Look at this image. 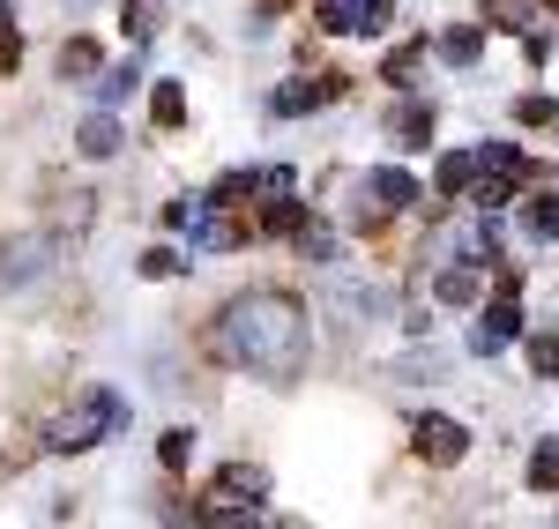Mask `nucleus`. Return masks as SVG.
Segmentation results:
<instances>
[{
    "instance_id": "obj_1",
    "label": "nucleus",
    "mask_w": 559,
    "mask_h": 529,
    "mask_svg": "<svg viewBox=\"0 0 559 529\" xmlns=\"http://www.w3.org/2000/svg\"><path fill=\"white\" fill-rule=\"evenodd\" d=\"M216 344H224L231 365H247V373H261V381H299L306 351H313L306 306H292L284 291H247V299H231Z\"/></svg>"
},
{
    "instance_id": "obj_2",
    "label": "nucleus",
    "mask_w": 559,
    "mask_h": 529,
    "mask_svg": "<svg viewBox=\"0 0 559 529\" xmlns=\"http://www.w3.org/2000/svg\"><path fill=\"white\" fill-rule=\"evenodd\" d=\"M128 425V396L120 388H90V396H75L60 418H52V455H83V447H105L112 433Z\"/></svg>"
},
{
    "instance_id": "obj_3",
    "label": "nucleus",
    "mask_w": 559,
    "mask_h": 529,
    "mask_svg": "<svg viewBox=\"0 0 559 529\" xmlns=\"http://www.w3.org/2000/svg\"><path fill=\"white\" fill-rule=\"evenodd\" d=\"M515 336H522V313H515V299H500V306H485V313L471 321V351H477V358H500L508 344H515Z\"/></svg>"
},
{
    "instance_id": "obj_4",
    "label": "nucleus",
    "mask_w": 559,
    "mask_h": 529,
    "mask_svg": "<svg viewBox=\"0 0 559 529\" xmlns=\"http://www.w3.org/2000/svg\"><path fill=\"white\" fill-rule=\"evenodd\" d=\"M411 447H418L426 462H463V455H471V433H463L455 418H418V433H411Z\"/></svg>"
},
{
    "instance_id": "obj_5",
    "label": "nucleus",
    "mask_w": 559,
    "mask_h": 529,
    "mask_svg": "<svg viewBox=\"0 0 559 529\" xmlns=\"http://www.w3.org/2000/svg\"><path fill=\"white\" fill-rule=\"evenodd\" d=\"M336 75H313V83H284L276 89V97H269V105H276V112H284V120H292V112H313V105H329V97H336Z\"/></svg>"
},
{
    "instance_id": "obj_6",
    "label": "nucleus",
    "mask_w": 559,
    "mask_h": 529,
    "mask_svg": "<svg viewBox=\"0 0 559 529\" xmlns=\"http://www.w3.org/2000/svg\"><path fill=\"white\" fill-rule=\"evenodd\" d=\"M477 291H485V262L440 268V284H432V299H440V306H477Z\"/></svg>"
},
{
    "instance_id": "obj_7",
    "label": "nucleus",
    "mask_w": 559,
    "mask_h": 529,
    "mask_svg": "<svg viewBox=\"0 0 559 529\" xmlns=\"http://www.w3.org/2000/svg\"><path fill=\"white\" fill-rule=\"evenodd\" d=\"M75 149H83V157H112V149H120V120H112V105H97V112L83 120Z\"/></svg>"
},
{
    "instance_id": "obj_8",
    "label": "nucleus",
    "mask_w": 559,
    "mask_h": 529,
    "mask_svg": "<svg viewBox=\"0 0 559 529\" xmlns=\"http://www.w3.org/2000/svg\"><path fill=\"white\" fill-rule=\"evenodd\" d=\"M477 172H485V165H477V149H448V157H440V172H432V187H440V194L455 202V194H463Z\"/></svg>"
},
{
    "instance_id": "obj_9",
    "label": "nucleus",
    "mask_w": 559,
    "mask_h": 529,
    "mask_svg": "<svg viewBox=\"0 0 559 529\" xmlns=\"http://www.w3.org/2000/svg\"><path fill=\"white\" fill-rule=\"evenodd\" d=\"M366 187L381 194V209H411V202H418V179L403 172V165H381V172L366 179Z\"/></svg>"
},
{
    "instance_id": "obj_10",
    "label": "nucleus",
    "mask_w": 559,
    "mask_h": 529,
    "mask_svg": "<svg viewBox=\"0 0 559 529\" xmlns=\"http://www.w3.org/2000/svg\"><path fill=\"white\" fill-rule=\"evenodd\" d=\"M336 306L358 313V321H388V291L381 284H336Z\"/></svg>"
},
{
    "instance_id": "obj_11",
    "label": "nucleus",
    "mask_w": 559,
    "mask_h": 529,
    "mask_svg": "<svg viewBox=\"0 0 559 529\" xmlns=\"http://www.w3.org/2000/svg\"><path fill=\"white\" fill-rule=\"evenodd\" d=\"M45 262V239H15L8 254H0V284H31Z\"/></svg>"
},
{
    "instance_id": "obj_12",
    "label": "nucleus",
    "mask_w": 559,
    "mask_h": 529,
    "mask_svg": "<svg viewBox=\"0 0 559 529\" xmlns=\"http://www.w3.org/2000/svg\"><path fill=\"white\" fill-rule=\"evenodd\" d=\"M321 31H336V38H366V8H358V0H321Z\"/></svg>"
},
{
    "instance_id": "obj_13",
    "label": "nucleus",
    "mask_w": 559,
    "mask_h": 529,
    "mask_svg": "<svg viewBox=\"0 0 559 529\" xmlns=\"http://www.w3.org/2000/svg\"><path fill=\"white\" fill-rule=\"evenodd\" d=\"M120 23H128L134 45H150L157 31H165V8H157V0H128V8H120Z\"/></svg>"
},
{
    "instance_id": "obj_14",
    "label": "nucleus",
    "mask_w": 559,
    "mask_h": 529,
    "mask_svg": "<svg viewBox=\"0 0 559 529\" xmlns=\"http://www.w3.org/2000/svg\"><path fill=\"white\" fill-rule=\"evenodd\" d=\"M134 83H142V68H134V60H120V68H105V75H97V89H90V97H97V105H120V97H134Z\"/></svg>"
},
{
    "instance_id": "obj_15",
    "label": "nucleus",
    "mask_w": 559,
    "mask_h": 529,
    "mask_svg": "<svg viewBox=\"0 0 559 529\" xmlns=\"http://www.w3.org/2000/svg\"><path fill=\"white\" fill-rule=\"evenodd\" d=\"M477 52H485V31H477V23H471V31H448V38H440V60H448V68H471Z\"/></svg>"
},
{
    "instance_id": "obj_16",
    "label": "nucleus",
    "mask_w": 559,
    "mask_h": 529,
    "mask_svg": "<svg viewBox=\"0 0 559 529\" xmlns=\"http://www.w3.org/2000/svg\"><path fill=\"white\" fill-rule=\"evenodd\" d=\"M395 134H403V149H426L432 142V112L426 105H403V112H395Z\"/></svg>"
},
{
    "instance_id": "obj_17",
    "label": "nucleus",
    "mask_w": 559,
    "mask_h": 529,
    "mask_svg": "<svg viewBox=\"0 0 559 529\" xmlns=\"http://www.w3.org/2000/svg\"><path fill=\"white\" fill-rule=\"evenodd\" d=\"M522 231H530V239H559V202L552 194H537V202L522 209Z\"/></svg>"
},
{
    "instance_id": "obj_18",
    "label": "nucleus",
    "mask_w": 559,
    "mask_h": 529,
    "mask_svg": "<svg viewBox=\"0 0 559 529\" xmlns=\"http://www.w3.org/2000/svg\"><path fill=\"white\" fill-rule=\"evenodd\" d=\"M530 485L559 492V441H537V455H530Z\"/></svg>"
},
{
    "instance_id": "obj_19",
    "label": "nucleus",
    "mask_w": 559,
    "mask_h": 529,
    "mask_svg": "<svg viewBox=\"0 0 559 529\" xmlns=\"http://www.w3.org/2000/svg\"><path fill=\"white\" fill-rule=\"evenodd\" d=\"M150 112H157V128H179V120H187V89H179V83H157Z\"/></svg>"
},
{
    "instance_id": "obj_20",
    "label": "nucleus",
    "mask_w": 559,
    "mask_h": 529,
    "mask_svg": "<svg viewBox=\"0 0 559 529\" xmlns=\"http://www.w3.org/2000/svg\"><path fill=\"white\" fill-rule=\"evenodd\" d=\"M202 217H210V194H179V202H165V224H173V231H194Z\"/></svg>"
},
{
    "instance_id": "obj_21",
    "label": "nucleus",
    "mask_w": 559,
    "mask_h": 529,
    "mask_svg": "<svg viewBox=\"0 0 559 529\" xmlns=\"http://www.w3.org/2000/svg\"><path fill=\"white\" fill-rule=\"evenodd\" d=\"M477 165H485V172H530L515 142H477Z\"/></svg>"
},
{
    "instance_id": "obj_22",
    "label": "nucleus",
    "mask_w": 559,
    "mask_h": 529,
    "mask_svg": "<svg viewBox=\"0 0 559 529\" xmlns=\"http://www.w3.org/2000/svg\"><path fill=\"white\" fill-rule=\"evenodd\" d=\"M157 462H165V470H187V462H194V433H187V425H173V433L157 441Z\"/></svg>"
},
{
    "instance_id": "obj_23",
    "label": "nucleus",
    "mask_w": 559,
    "mask_h": 529,
    "mask_svg": "<svg viewBox=\"0 0 559 529\" xmlns=\"http://www.w3.org/2000/svg\"><path fill=\"white\" fill-rule=\"evenodd\" d=\"M522 179H530V172H492L485 187H477V209H500V202H515V187H522Z\"/></svg>"
},
{
    "instance_id": "obj_24",
    "label": "nucleus",
    "mask_w": 559,
    "mask_h": 529,
    "mask_svg": "<svg viewBox=\"0 0 559 529\" xmlns=\"http://www.w3.org/2000/svg\"><path fill=\"white\" fill-rule=\"evenodd\" d=\"M239 492H247V500H261V492H269V478H261V470H247V462H231V470H224V500H239Z\"/></svg>"
},
{
    "instance_id": "obj_25",
    "label": "nucleus",
    "mask_w": 559,
    "mask_h": 529,
    "mask_svg": "<svg viewBox=\"0 0 559 529\" xmlns=\"http://www.w3.org/2000/svg\"><path fill=\"white\" fill-rule=\"evenodd\" d=\"M60 75H97V45L68 38V45H60Z\"/></svg>"
},
{
    "instance_id": "obj_26",
    "label": "nucleus",
    "mask_w": 559,
    "mask_h": 529,
    "mask_svg": "<svg viewBox=\"0 0 559 529\" xmlns=\"http://www.w3.org/2000/svg\"><path fill=\"white\" fill-rule=\"evenodd\" d=\"M269 231H292V239L306 231V209L292 202V194H276V209H269Z\"/></svg>"
},
{
    "instance_id": "obj_27",
    "label": "nucleus",
    "mask_w": 559,
    "mask_h": 529,
    "mask_svg": "<svg viewBox=\"0 0 559 529\" xmlns=\"http://www.w3.org/2000/svg\"><path fill=\"white\" fill-rule=\"evenodd\" d=\"M299 254H306V262H336V239H329L321 224H306V231H299Z\"/></svg>"
},
{
    "instance_id": "obj_28",
    "label": "nucleus",
    "mask_w": 559,
    "mask_h": 529,
    "mask_svg": "<svg viewBox=\"0 0 559 529\" xmlns=\"http://www.w3.org/2000/svg\"><path fill=\"white\" fill-rule=\"evenodd\" d=\"M418 60H426V38H418V45H403V52H388V83H403V75H411Z\"/></svg>"
},
{
    "instance_id": "obj_29",
    "label": "nucleus",
    "mask_w": 559,
    "mask_h": 529,
    "mask_svg": "<svg viewBox=\"0 0 559 529\" xmlns=\"http://www.w3.org/2000/svg\"><path fill=\"white\" fill-rule=\"evenodd\" d=\"M179 268L187 262H179L173 247H150V254H142V276H179Z\"/></svg>"
},
{
    "instance_id": "obj_30",
    "label": "nucleus",
    "mask_w": 559,
    "mask_h": 529,
    "mask_svg": "<svg viewBox=\"0 0 559 529\" xmlns=\"http://www.w3.org/2000/svg\"><path fill=\"white\" fill-rule=\"evenodd\" d=\"M388 23H395V0H366V38H381Z\"/></svg>"
},
{
    "instance_id": "obj_31",
    "label": "nucleus",
    "mask_w": 559,
    "mask_h": 529,
    "mask_svg": "<svg viewBox=\"0 0 559 529\" xmlns=\"http://www.w3.org/2000/svg\"><path fill=\"white\" fill-rule=\"evenodd\" d=\"M254 194H269V202H276V194H292V172H284V165H269V172L254 179Z\"/></svg>"
},
{
    "instance_id": "obj_32",
    "label": "nucleus",
    "mask_w": 559,
    "mask_h": 529,
    "mask_svg": "<svg viewBox=\"0 0 559 529\" xmlns=\"http://www.w3.org/2000/svg\"><path fill=\"white\" fill-rule=\"evenodd\" d=\"M530 365H537V381H545V373H559V344H545V336H537V344H530Z\"/></svg>"
}]
</instances>
